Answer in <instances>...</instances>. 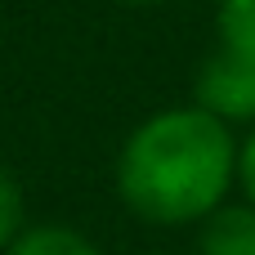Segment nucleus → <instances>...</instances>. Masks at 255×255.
I'll return each instance as SVG.
<instances>
[{
    "instance_id": "nucleus-1",
    "label": "nucleus",
    "mask_w": 255,
    "mask_h": 255,
    "mask_svg": "<svg viewBox=\"0 0 255 255\" xmlns=\"http://www.w3.org/2000/svg\"><path fill=\"white\" fill-rule=\"evenodd\" d=\"M126 211L157 229L202 224L238 188V134L197 103L143 117L112 166Z\"/></svg>"
},
{
    "instance_id": "nucleus-2",
    "label": "nucleus",
    "mask_w": 255,
    "mask_h": 255,
    "mask_svg": "<svg viewBox=\"0 0 255 255\" xmlns=\"http://www.w3.org/2000/svg\"><path fill=\"white\" fill-rule=\"evenodd\" d=\"M193 103L224 126H255V58L238 49H215L193 81Z\"/></svg>"
},
{
    "instance_id": "nucleus-3",
    "label": "nucleus",
    "mask_w": 255,
    "mask_h": 255,
    "mask_svg": "<svg viewBox=\"0 0 255 255\" xmlns=\"http://www.w3.org/2000/svg\"><path fill=\"white\" fill-rule=\"evenodd\" d=\"M197 255H255V206L224 202L197 224Z\"/></svg>"
},
{
    "instance_id": "nucleus-4",
    "label": "nucleus",
    "mask_w": 255,
    "mask_h": 255,
    "mask_svg": "<svg viewBox=\"0 0 255 255\" xmlns=\"http://www.w3.org/2000/svg\"><path fill=\"white\" fill-rule=\"evenodd\" d=\"M4 255H103V247L72 229V224H58V220H40V224H27Z\"/></svg>"
},
{
    "instance_id": "nucleus-5",
    "label": "nucleus",
    "mask_w": 255,
    "mask_h": 255,
    "mask_svg": "<svg viewBox=\"0 0 255 255\" xmlns=\"http://www.w3.org/2000/svg\"><path fill=\"white\" fill-rule=\"evenodd\" d=\"M215 31H220L224 49H238V54L255 58V0H220Z\"/></svg>"
},
{
    "instance_id": "nucleus-6",
    "label": "nucleus",
    "mask_w": 255,
    "mask_h": 255,
    "mask_svg": "<svg viewBox=\"0 0 255 255\" xmlns=\"http://www.w3.org/2000/svg\"><path fill=\"white\" fill-rule=\"evenodd\" d=\"M27 229V202H22V184L9 166H0V255L9 251V242Z\"/></svg>"
},
{
    "instance_id": "nucleus-7",
    "label": "nucleus",
    "mask_w": 255,
    "mask_h": 255,
    "mask_svg": "<svg viewBox=\"0 0 255 255\" xmlns=\"http://www.w3.org/2000/svg\"><path fill=\"white\" fill-rule=\"evenodd\" d=\"M238 188L255 206V126H247V134L238 139Z\"/></svg>"
},
{
    "instance_id": "nucleus-8",
    "label": "nucleus",
    "mask_w": 255,
    "mask_h": 255,
    "mask_svg": "<svg viewBox=\"0 0 255 255\" xmlns=\"http://www.w3.org/2000/svg\"><path fill=\"white\" fill-rule=\"evenodd\" d=\"M126 4H139V9H148V4H166V0H126Z\"/></svg>"
},
{
    "instance_id": "nucleus-9",
    "label": "nucleus",
    "mask_w": 255,
    "mask_h": 255,
    "mask_svg": "<svg viewBox=\"0 0 255 255\" xmlns=\"http://www.w3.org/2000/svg\"><path fill=\"white\" fill-rule=\"evenodd\" d=\"M148 255H175V251H148Z\"/></svg>"
}]
</instances>
